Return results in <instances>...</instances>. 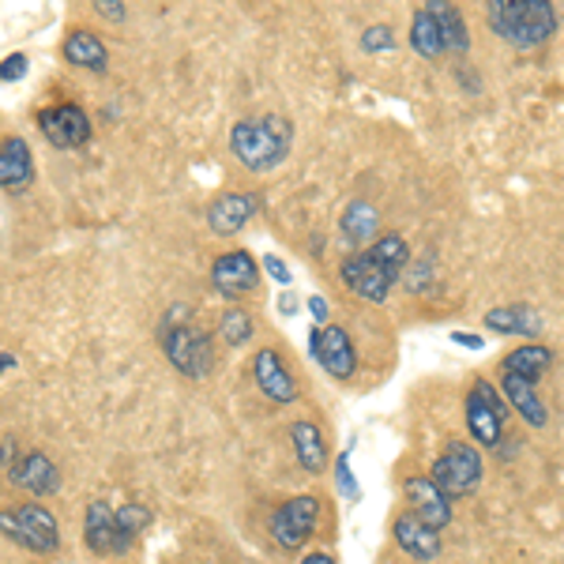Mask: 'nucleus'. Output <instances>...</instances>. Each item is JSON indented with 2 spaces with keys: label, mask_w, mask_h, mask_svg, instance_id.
Here are the masks:
<instances>
[{
  "label": "nucleus",
  "mask_w": 564,
  "mask_h": 564,
  "mask_svg": "<svg viewBox=\"0 0 564 564\" xmlns=\"http://www.w3.org/2000/svg\"><path fill=\"white\" fill-rule=\"evenodd\" d=\"M486 20L497 38L516 49L550 42V35L557 30L553 0H486Z\"/></svg>",
  "instance_id": "f257e3e1"
},
{
  "label": "nucleus",
  "mask_w": 564,
  "mask_h": 564,
  "mask_svg": "<svg viewBox=\"0 0 564 564\" xmlns=\"http://www.w3.org/2000/svg\"><path fill=\"white\" fill-rule=\"evenodd\" d=\"M290 121L279 117V113H267L260 121H237L230 128V151L234 159L241 162L252 174H267L279 162H286L290 154Z\"/></svg>",
  "instance_id": "f03ea898"
},
{
  "label": "nucleus",
  "mask_w": 564,
  "mask_h": 564,
  "mask_svg": "<svg viewBox=\"0 0 564 564\" xmlns=\"http://www.w3.org/2000/svg\"><path fill=\"white\" fill-rule=\"evenodd\" d=\"M0 535L12 538L15 546H23L27 553L49 557L61 546V527H57L53 512H46L42 504H15V509L0 512Z\"/></svg>",
  "instance_id": "7ed1b4c3"
},
{
  "label": "nucleus",
  "mask_w": 564,
  "mask_h": 564,
  "mask_svg": "<svg viewBox=\"0 0 564 564\" xmlns=\"http://www.w3.org/2000/svg\"><path fill=\"white\" fill-rule=\"evenodd\" d=\"M481 471L486 467H481L478 448L467 444V440H452V444H444L440 460L433 463L429 478L437 481L452 501H463V497H471L474 489L481 486Z\"/></svg>",
  "instance_id": "20e7f679"
},
{
  "label": "nucleus",
  "mask_w": 564,
  "mask_h": 564,
  "mask_svg": "<svg viewBox=\"0 0 564 564\" xmlns=\"http://www.w3.org/2000/svg\"><path fill=\"white\" fill-rule=\"evenodd\" d=\"M162 350H166L170 365H174L177 373L192 376V380L208 376L211 365H215L211 335L196 328L192 321H188V324H170V328H162Z\"/></svg>",
  "instance_id": "39448f33"
},
{
  "label": "nucleus",
  "mask_w": 564,
  "mask_h": 564,
  "mask_svg": "<svg viewBox=\"0 0 564 564\" xmlns=\"http://www.w3.org/2000/svg\"><path fill=\"white\" fill-rule=\"evenodd\" d=\"M321 501L316 497H290V501H283L279 509L272 512V519H267V530H272L275 546L286 553H298L301 546L309 542V538L316 535V527H321Z\"/></svg>",
  "instance_id": "423d86ee"
},
{
  "label": "nucleus",
  "mask_w": 564,
  "mask_h": 564,
  "mask_svg": "<svg viewBox=\"0 0 564 564\" xmlns=\"http://www.w3.org/2000/svg\"><path fill=\"white\" fill-rule=\"evenodd\" d=\"M339 279L347 290H354L358 298H365V301H388V293H391V286L399 283V272H391L388 264H380V260L373 256L369 249L365 252H354V256H347L339 264Z\"/></svg>",
  "instance_id": "0eeeda50"
},
{
  "label": "nucleus",
  "mask_w": 564,
  "mask_h": 564,
  "mask_svg": "<svg viewBox=\"0 0 564 564\" xmlns=\"http://www.w3.org/2000/svg\"><path fill=\"white\" fill-rule=\"evenodd\" d=\"M467 429H471L474 444H481V448L501 444L504 403L489 380H474V388L467 391Z\"/></svg>",
  "instance_id": "6e6552de"
},
{
  "label": "nucleus",
  "mask_w": 564,
  "mask_h": 564,
  "mask_svg": "<svg viewBox=\"0 0 564 564\" xmlns=\"http://www.w3.org/2000/svg\"><path fill=\"white\" fill-rule=\"evenodd\" d=\"M38 128H42L46 140L61 147V151H72V147H84L91 140V117H87L76 102H61L53 105V110H42L38 113Z\"/></svg>",
  "instance_id": "1a4fd4ad"
},
{
  "label": "nucleus",
  "mask_w": 564,
  "mask_h": 564,
  "mask_svg": "<svg viewBox=\"0 0 564 564\" xmlns=\"http://www.w3.org/2000/svg\"><path fill=\"white\" fill-rule=\"evenodd\" d=\"M211 283L223 298H241L260 286V264L245 249L223 252V256L211 264Z\"/></svg>",
  "instance_id": "9d476101"
},
{
  "label": "nucleus",
  "mask_w": 564,
  "mask_h": 564,
  "mask_svg": "<svg viewBox=\"0 0 564 564\" xmlns=\"http://www.w3.org/2000/svg\"><path fill=\"white\" fill-rule=\"evenodd\" d=\"M252 376H256V388L264 391L272 403H279V406L298 403V380H293V373L286 369L279 350H272V347L256 350V358H252Z\"/></svg>",
  "instance_id": "9b49d317"
},
{
  "label": "nucleus",
  "mask_w": 564,
  "mask_h": 564,
  "mask_svg": "<svg viewBox=\"0 0 564 564\" xmlns=\"http://www.w3.org/2000/svg\"><path fill=\"white\" fill-rule=\"evenodd\" d=\"M313 358L324 365V373H331L335 380H350V376L358 373V354H354V342H350V335L342 328H316L313 331Z\"/></svg>",
  "instance_id": "f8f14e48"
},
{
  "label": "nucleus",
  "mask_w": 564,
  "mask_h": 564,
  "mask_svg": "<svg viewBox=\"0 0 564 564\" xmlns=\"http://www.w3.org/2000/svg\"><path fill=\"white\" fill-rule=\"evenodd\" d=\"M8 481L30 497H49L61 489V471L46 452H27L8 467Z\"/></svg>",
  "instance_id": "ddd939ff"
},
{
  "label": "nucleus",
  "mask_w": 564,
  "mask_h": 564,
  "mask_svg": "<svg viewBox=\"0 0 564 564\" xmlns=\"http://www.w3.org/2000/svg\"><path fill=\"white\" fill-rule=\"evenodd\" d=\"M403 497H406V504H411L414 516L425 519L429 527L444 530L448 523H452V497H448L433 478H406Z\"/></svg>",
  "instance_id": "4468645a"
},
{
  "label": "nucleus",
  "mask_w": 564,
  "mask_h": 564,
  "mask_svg": "<svg viewBox=\"0 0 564 564\" xmlns=\"http://www.w3.org/2000/svg\"><path fill=\"white\" fill-rule=\"evenodd\" d=\"M391 535H396V546L414 561H437L440 557V530L429 527L425 519H418L414 512H403L391 523Z\"/></svg>",
  "instance_id": "2eb2a0df"
},
{
  "label": "nucleus",
  "mask_w": 564,
  "mask_h": 564,
  "mask_svg": "<svg viewBox=\"0 0 564 564\" xmlns=\"http://www.w3.org/2000/svg\"><path fill=\"white\" fill-rule=\"evenodd\" d=\"M256 208H260V200L252 192H223L208 208V223L218 237H234L252 215H256Z\"/></svg>",
  "instance_id": "dca6fc26"
},
{
  "label": "nucleus",
  "mask_w": 564,
  "mask_h": 564,
  "mask_svg": "<svg viewBox=\"0 0 564 564\" xmlns=\"http://www.w3.org/2000/svg\"><path fill=\"white\" fill-rule=\"evenodd\" d=\"M84 538H87V546H91V553H98V557H121L117 512H113L105 501H95L91 509H87Z\"/></svg>",
  "instance_id": "f3484780"
},
{
  "label": "nucleus",
  "mask_w": 564,
  "mask_h": 564,
  "mask_svg": "<svg viewBox=\"0 0 564 564\" xmlns=\"http://www.w3.org/2000/svg\"><path fill=\"white\" fill-rule=\"evenodd\" d=\"M30 181H35V154H30L27 140L12 136V140L0 143V188L20 192Z\"/></svg>",
  "instance_id": "a211bd4d"
},
{
  "label": "nucleus",
  "mask_w": 564,
  "mask_h": 564,
  "mask_svg": "<svg viewBox=\"0 0 564 564\" xmlns=\"http://www.w3.org/2000/svg\"><path fill=\"white\" fill-rule=\"evenodd\" d=\"M290 444H293V455H298L301 471L324 474V467H328V440H324L321 425L316 422H293L290 425Z\"/></svg>",
  "instance_id": "6ab92c4d"
},
{
  "label": "nucleus",
  "mask_w": 564,
  "mask_h": 564,
  "mask_svg": "<svg viewBox=\"0 0 564 564\" xmlns=\"http://www.w3.org/2000/svg\"><path fill=\"white\" fill-rule=\"evenodd\" d=\"M61 49H64V61L76 64V68H84V72H98V76H102V72L110 68L105 42L98 35H91V30H72Z\"/></svg>",
  "instance_id": "aec40b11"
},
{
  "label": "nucleus",
  "mask_w": 564,
  "mask_h": 564,
  "mask_svg": "<svg viewBox=\"0 0 564 564\" xmlns=\"http://www.w3.org/2000/svg\"><path fill=\"white\" fill-rule=\"evenodd\" d=\"M504 399L516 406V414L527 425H535V429H546L550 414H546V403L538 399V391H535V384H530V380H523V376H516V373H504Z\"/></svg>",
  "instance_id": "412c9836"
},
{
  "label": "nucleus",
  "mask_w": 564,
  "mask_h": 564,
  "mask_svg": "<svg viewBox=\"0 0 564 564\" xmlns=\"http://www.w3.org/2000/svg\"><path fill=\"white\" fill-rule=\"evenodd\" d=\"M486 328L497 335H523V339H535L542 331V316L530 305H501L486 313Z\"/></svg>",
  "instance_id": "4be33fe9"
},
{
  "label": "nucleus",
  "mask_w": 564,
  "mask_h": 564,
  "mask_svg": "<svg viewBox=\"0 0 564 564\" xmlns=\"http://www.w3.org/2000/svg\"><path fill=\"white\" fill-rule=\"evenodd\" d=\"M437 20V30H440V42H444V53H467L471 49V38H467V23H463L460 8L452 0H429L425 4Z\"/></svg>",
  "instance_id": "5701e85b"
},
{
  "label": "nucleus",
  "mask_w": 564,
  "mask_h": 564,
  "mask_svg": "<svg viewBox=\"0 0 564 564\" xmlns=\"http://www.w3.org/2000/svg\"><path fill=\"white\" fill-rule=\"evenodd\" d=\"M550 365H553V350L542 347V342H527V347L512 350V354L504 358L501 369L504 373H516V376H523V380H530V384H538V376L550 369Z\"/></svg>",
  "instance_id": "b1692460"
},
{
  "label": "nucleus",
  "mask_w": 564,
  "mask_h": 564,
  "mask_svg": "<svg viewBox=\"0 0 564 564\" xmlns=\"http://www.w3.org/2000/svg\"><path fill=\"white\" fill-rule=\"evenodd\" d=\"M376 230H380V215H376L373 203L358 200L354 208L342 215V237H347L354 249H358V245L369 241V237H376Z\"/></svg>",
  "instance_id": "393cba45"
},
{
  "label": "nucleus",
  "mask_w": 564,
  "mask_h": 564,
  "mask_svg": "<svg viewBox=\"0 0 564 564\" xmlns=\"http://www.w3.org/2000/svg\"><path fill=\"white\" fill-rule=\"evenodd\" d=\"M411 49L425 61H437L444 53V42H440V30H437V20H433L429 8L414 12V23H411Z\"/></svg>",
  "instance_id": "a878e982"
},
{
  "label": "nucleus",
  "mask_w": 564,
  "mask_h": 564,
  "mask_svg": "<svg viewBox=\"0 0 564 564\" xmlns=\"http://www.w3.org/2000/svg\"><path fill=\"white\" fill-rule=\"evenodd\" d=\"M151 527V509H143V504H121L117 509V535H121V553L133 550V542L143 535V530Z\"/></svg>",
  "instance_id": "bb28decb"
},
{
  "label": "nucleus",
  "mask_w": 564,
  "mask_h": 564,
  "mask_svg": "<svg viewBox=\"0 0 564 564\" xmlns=\"http://www.w3.org/2000/svg\"><path fill=\"white\" fill-rule=\"evenodd\" d=\"M218 339H223L226 347H245V342L252 339V316L245 313L241 305L223 309V316H218Z\"/></svg>",
  "instance_id": "cd10ccee"
},
{
  "label": "nucleus",
  "mask_w": 564,
  "mask_h": 564,
  "mask_svg": "<svg viewBox=\"0 0 564 564\" xmlns=\"http://www.w3.org/2000/svg\"><path fill=\"white\" fill-rule=\"evenodd\" d=\"M335 481H339V493L350 497V501H358V497H362V489H358V478L350 474V452L339 455V463H335Z\"/></svg>",
  "instance_id": "c85d7f7f"
},
{
  "label": "nucleus",
  "mask_w": 564,
  "mask_h": 564,
  "mask_svg": "<svg viewBox=\"0 0 564 564\" xmlns=\"http://www.w3.org/2000/svg\"><path fill=\"white\" fill-rule=\"evenodd\" d=\"M391 46H396V35H391V27H369L362 35L365 53H380V49H391Z\"/></svg>",
  "instance_id": "c756f323"
},
{
  "label": "nucleus",
  "mask_w": 564,
  "mask_h": 564,
  "mask_svg": "<svg viewBox=\"0 0 564 564\" xmlns=\"http://www.w3.org/2000/svg\"><path fill=\"white\" fill-rule=\"evenodd\" d=\"M27 68H30L27 57H23V53H12V57H4V61H0V79H4V84H15V79L27 76Z\"/></svg>",
  "instance_id": "7c9ffc66"
},
{
  "label": "nucleus",
  "mask_w": 564,
  "mask_h": 564,
  "mask_svg": "<svg viewBox=\"0 0 564 564\" xmlns=\"http://www.w3.org/2000/svg\"><path fill=\"white\" fill-rule=\"evenodd\" d=\"M264 275H272V283H279V286H290L293 283L290 267H286L279 256H272V252L264 256Z\"/></svg>",
  "instance_id": "2f4dec72"
},
{
  "label": "nucleus",
  "mask_w": 564,
  "mask_h": 564,
  "mask_svg": "<svg viewBox=\"0 0 564 564\" xmlns=\"http://www.w3.org/2000/svg\"><path fill=\"white\" fill-rule=\"evenodd\" d=\"M95 12L110 23H125V4L121 0H95Z\"/></svg>",
  "instance_id": "473e14b6"
},
{
  "label": "nucleus",
  "mask_w": 564,
  "mask_h": 564,
  "mask_svg": "<svg viewBox=\"0 0 564 564\" xmlns=\"http://www.w3.org/2000/svg\"><path fill=\"white\" fill-rule=\"evenodd\" d=\"M309 313H313L316 324H328V298H321V293H313L309 298Z\"/></svg>",
  "instance_id": "72a5a7b5"
},
{
  "label": "nucleus",
  "mask_w": 564,
  "mask_h": 564,
  "mask_svg": "<svg viewBox=\"0 0 564 564\" xmlns=\"http://www.w3.org/2000/svg\"><path fill=\"white\" fill-rule=\"evenodd\" d=\"M275 305H279V313H283V316H298L301 301H298V293L283 290V293H279V301H275Z\"/></svg>",
  "instance_id": "f704fd0d"
},
{
  "label": "nucleus",
  "mask_w": 564,
  "mask_h": 564,
  "mask_svg": "<svg viewBox=\"0 0 564 564\" xmlns=\"http://www.w3.org/2000/svg\"><path fill=\"white\" fill-rule=\"evenodd\" d=\"M452 342H460V347H467V350H481V347H486V339H481V335H467V331H455Z\"/></svg>",
  "instance_id": "c9c22d12"
},
{
  "label": "nucleus",
  "mask_w": 564,
  "mask_h": 564,
  "mask_svg": "<svg viewBox=\"0 0 564 564\" xmlns=\"http://www.w3.org/2000/svg\"><path fill=\"white\" fill-rule=\"evenodd\" d=\"M15 460H20V452H15V440H4V444H0V467H12Z\"/></svg>",
  "instance_id": "e433bc0d"
},
{
  "label": "nucleus",
  "mask_w": 564,
  "mask_h": 564,
  "mask_svg": "<svg viewBox=\"0 0 564 564\" xmlns=\"http://www.w3.org/2000/svg\"><path fill=\"white\" fill-rule=\"evenodd\" d=\"M298 564H335V557L328 550H316V553H305V557H301Z\"/></svg>",
  "instance_id": "4c0bfd02"
},
{
  "label": "nucleus",
  "mask_w": 564,
  "mask_h": 564,
  "mask_svg": "<svg viewBox=\"0 0 564 564\" xmlns=\"http://www.w3.org/2000/svg\"><path fill=\"white\" fill-rule=\"evenodd\" d=\"M15 365V358H0V369H12Z\"/></svg>",
  "instance_id": "58836bf2"
}]
</instances>
